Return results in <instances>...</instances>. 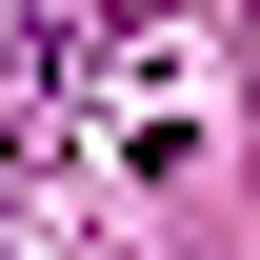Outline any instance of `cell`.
<instances>
[]
</instances>
